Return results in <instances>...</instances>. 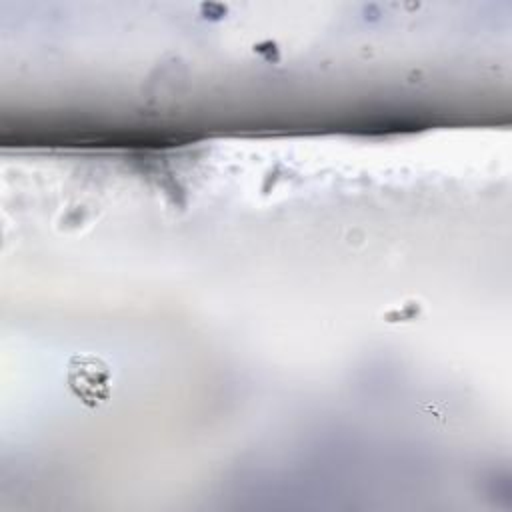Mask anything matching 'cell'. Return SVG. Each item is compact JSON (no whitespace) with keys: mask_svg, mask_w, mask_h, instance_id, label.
<instances>
[{"mask_svg":"<svg viewBox=\"0 0 512 512\" xmlns=\"http://www.w3.org/2000/svg\"><path fill=\"white\" fill-rule=\"evenodd\" d=\"M110 368L94 354H76L68 366V384L86 406H100L110 398Z\"/></svg>","mask_w":512,"mask_h":512,"instance_id":"cell-1","label":"cell"}]
</instances>
